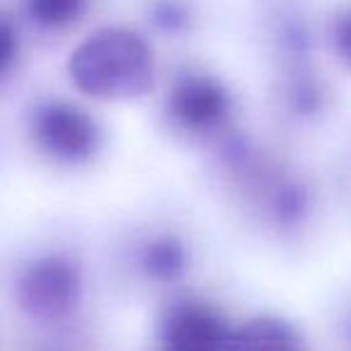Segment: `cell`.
Here are the masks:
<instances>
[{
    "mask_svg": "<svg viewBox=\"0 0 351 351\" xmlns=\"http://www.w3.org/2000/svg\"><path fill=\"white\" fill-rule=\"evenodd\" d=\"M67 70L74 86L101 101H130L153 86L151 46L132 29L110 27L91 34L72 51Z\"/></svg>",
    "mask_w": 351,
    "mask_h": 351,
    "instance_id": "obj_1",
    "label": "cell"
},
{
    "mask_svg": "<svg viewBox=\"0 0 351 351\" xmlns=\"http://www.w3.org/2000/svg\"><path fill=\"white\" fill-rule=\"evenodd\" d=\"M34 136L38 146L60 160H86L98 146V127L70 103H46L34 112Z\"/></svg>",
    "mask_w": 351,
    "mask_h": 351,
    "instance_id": "obj_2",
    "label": "cell"
},
{
    "mask_svg": "<svg viewBox=\"0 0 351 351\" xmlns=\"http://www.w3.org/2000/svg\"><path fill=\"white\" fill-rule=\"evenodd\" d=\"M77 296L79 275L62 258H46L36 263L22 282V304L38 315L62 313L74 306Z\"/></svg>",
    "mask_w": 351,
    "mask_h": 351,
    "instance_id": "obj_3",
    "label": "cell"
},
{
    "mask_svg": "<svg viewBox=\"0 0 351 351\" xmlns=\"http://www.w3.org/2000/svg\"><path fill=\"white\" fill-rule=\"evenodd\" d=\"M165 351H230L232 332L213 311L182 306L167 318Z\"/></svg>",
    "mask_w": 351,
    "mask_h": 351,
    "instance_id": "obj_4",
    "label": "cell"
},
{
    "mask_svg": "<svg viewBox=\"0 0 351 351\" xmlns=\"http://www.w3.org/2000/svg\"><path fill=\"white\" fill-rule=\"evenodd\" d=\"M167 108L175 115V120H180L182 125L201 130V127L215 125L225 115L227 96L213 79L189 74V77H182L172 86Z\"/></svg>",
    "mask_w": 351,
    "mask_h": 351,
    "instance_id": "obj_5",
    "label": "cell"
},
{
    "mask_svg": "<svg viewBox=\"0 0 351 351\" xmlns=\"http://www.w3.org/2000/svg\"><path fill=\"white\" fill-rule=\"evenodd\" d=\"M230 351H306L304 339L280 318L261 315L232 332Z\"/></svg>",
    "mask_w": 351,
    "mask_h": 351,
    "instance_id": "obj_6",
    "label": "cell"
},
{
    "mask_svg": "<svg viewBox=\"0 0 351 351\" xmlns=\"http://www.w3.org/2000/svg\"><path fill=\"white\" fill-rule=\"evenodd\" d=\"M86 0H27V10L36 24L60 29L82 17Z\"/></svg>",
    "mask_w": 351,
    "mask_h": 351,
    "instance_id": "obj_7",
    "label": "cell"
},
{
    "mask_svg": "<svg viewBox=\"0 0 351 351\" xmlns=\"http://www.w3.org/2000/svg\"><path fill=\"white\" fill-rule=\"evenodd\" d=\"M148 265L156 275H172V270L180 268V251L167 244H158L148 254Z\"/></svg>",
    "mask_w": 351,
    "mask_h": 351,
    "instance_id": "obj_8",
    "label": "cell"
},
{
    "mask_svg": "<svg viewBox=\"0 0 351 351\" xmlns=\"http://www.w3.org/2000/svg\"><path fill=\"white\" fill-rule=\"evenodd\" d=\"M14 53H17V36H14L12 27L0 19V72L12 65Z\"/></svg>",
    "mask_w": 351,
    "mask_h": 351,
    "instance_id": "obj_9",
    "label": "cell"
},
{
    "mask_svg": "<svg viewBox=\"0 0 351 351\" xmlns=\"http://www.w3.org/2000/svg\"><path fill=\"white\" fill-rule=\"evenodd\" d=\"M337 48L351 67V12L344 14L342 22H339V27H337Z\"/></svg>",
    "mask_w": 351,
    "mask_h": 351,
    "instance_id": "obj_10",
    "label": "cell"
}]
</instances>
